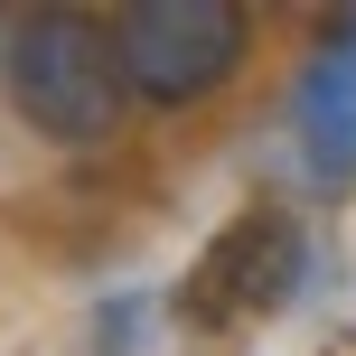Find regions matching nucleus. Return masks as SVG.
<instances>
[{
	"instance_id": "obj_1",
	"label": "nucleus",
	"mask_w": 356,
	"mask_h": 356,
	"mask_svg": "<svg viewBox=\"0 0 356 356\" xmlns=\"http://www.w3.org/2000/svg\"><path fill=\"white\" fill-rule=\"evenodd\" d=\"M0 85H10L19 122H29L38 141H66V150L113 141V131H122V104H131L122 47H113V29L85 19V10L19 19L10 47H0Z\"/></svg>"
},
{
	"instance_id": "obj_2",
	"label": "nucleus",
	"mask_w": 356,
	"mask_h": 356,
	"mask_svg": "<svg viewBox=\"0 0 356 356\" xmlns=\"http://www.w3.org/2000/svg\"><path fill=\"white\" fill-rule=\"evenodd\" d=\"M113 47H122V85L141 104L178 113V104H207L216 85H234L253 19L234 0H141L113 19Z\"/></svg>"
},
{
	"instance_id": "obj_3",
	"label": "nucleus",
	"mask_w": 356,
	"mask_h": 356,
	"mask_svg": "<svg viewBox=\"0 0 356 356\" xmlns=\"http://www.w3.org/2000/svg\"><path fill=\"white\" fill-rule=\"evenodd\" d=\"M300 272H309L300 225H291L282 207H244V216H234V225L188 263V282H178V319H188V328H244V319H272V309L300 291Z\"/></svg>"
},
{
	"instance_id": "obj_4",
	"label": "nucleus",
	"mask_w": 356,
	"mask_h": 356,
	"mask_svg": "<svg viewBox=\"0 0 356 356\" xmlns=\"http://www.w3.org/2000/svg\"><path fill=\"white\" fill-rule=\"evenodd\" d=\"M291 141H300V169L319 188L356 178V10L309 47L300 85H291Z\"/></svg>"
}]
</instances>
